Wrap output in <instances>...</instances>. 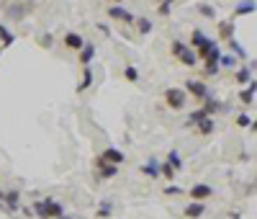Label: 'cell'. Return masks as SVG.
<instances>
[{"mask_svg": "<svg viewBox=\"0 0 257 219\" xmlns=\"http://www.w3.org/2000/svg\"><path fill=\"white\" fill-rule=\"evenodd\" d=\"M118 176V165H113V162H103V165H98V178L100 180H111Z\"/></svg>", "mask_w": 257, "mask_h": 219, "instance_id": "cell-19", "label": "cell"}, {"mask_svg": "<svg viewBox=\"0 0 257 219\" xmlns=\"http://www.w3.org/2000/svg\"><path fill=\"white\" fill-rule=\"evenodd\" d=\"M3 201H5V206L11 209V212H18V201H21V191H18V188H11L8 194H3Z\"/></svg>", "mask_w": 257, "mask_h": 219, "instance_id": "cell-20", "label": "cell"}, {"mask_svg": "<svg viewBox=\"0 0 257 219\" xmlns=\"http://www.w3.org/2000/svg\"><path fill=\"white\" fill-rule=\"evenodd\" d=\"M188 90L185 88H167L165 90V103H167L172 111H183L188 106Z\"/></svg>", "mask_w": 257, "mask_h": 219, "instance_id": "cell-4", "label": "cell"}, {"mask_svg": "<svg viewBox=\"0 0 257 219\" xmlns=\"http://www.w3.org/2000/svg\"><path fill=\"white\" fill-rule=\"evenodd\" d=\"M134 26H136V34H142V36L152 34V21H149V18H147V16H136Z\"/></svg>", "mask_w": 257, "mask_h": 219, "instance_id": "cell-24", "label": "cell"}, {"mask_svg": "<svg viewBox=\"0 0 257 219\" xmlns=\"http://www.w3.org/2000/svg\"><path fill=\"white\" fill-rule=\"evenodd\" d=\"M29 8H31V3H23V5H11V8H8V18H13V21H21V18L26 16V11H29Z\"/></svg>", "mask_w": 257, "mask_h": 219, "instance_id": "cell-23", "label": "cell"}, {"mask_svg": "<svg viewBox=\"0 0 257 219\" xmlns=\"http://www.w3.org/2000/svg\"><path fill=\"white\" fill-rule=\"evenodd\" d=\"M219 65H221V67H229V70H237V54H221Z\"/></svg>", "mask_w": 257, "mask_h": 219, "instance_id": "cell-33", "label": "cell"}, {"mask_svg": "<svg viewBox=\"0 0 257 219\" xmlns=\"http://www.w3.org/2000/svg\"><path fill=\"white\" fill-rule=\"evenodd\" d=\"M0 41H3V44H0V47H11V44L16 41V34L11 31V29H8V26L5 23H0Z\"/></svg>", "mask_w": 257, "mask_h": 219, "instance_id": "cell-26", "label": "cell"}, {"mask_svg": "<svg viewBox=\"0 0 257 219\" xmlns=\"http://www.w3.org/2000/svg\"><path fill=\"white\" fill-rule=\"evenodd\" d=\"M113 217V201H100V206H98V212H95V219H111Z\"/></svg>", "mask_w": 257, "mask_h": 219, "instance_id": "cell-25", "label": "cell"}, {"mask_svg": "<svg viewBox=\"0 0 257 219\" xmlns=\"http://www.w3.org/2000/svg\"><path fill=\"white\" fill-rule=\"evenodd\" d=\"M206 116H208V114H206V108H203V106H201V108H196V111H190V114H188V119H185V124H188V126H196L198 121H203V119H206Z\"/></svg>", "mask_w": 257, "mask_h": 219, "instance_id": "cell-27", "label": "cell"}, {"mask_svg": "<svg viewBox=\"0 0 257 219\" xmlns=\"http://www.w3.org/2000/svg\"><path fill=\"white\" fill-rule=\"evenodd\" d=\"M93 85V70L88 67H82V78H80V83H77V93H85V90Z\"/></svg>", "mask_w": 257, "mask_h": 219, "instance_id": "cell-21", "label": "cell"}, {"mask_svg": "<svg viewBox=\"0 0 257 219\" xmlns=\"http://www.w3.org/2000/svg\"><path fill=\"white\" fill-rule=\"evenodd\" d=\"M108 3H111V5H113V3H124V0H108Z\"/></svg>", "mask_w": 257, "mask_h": 219, "instance_id": "cell-40", "label": "cell"}, {"mask_svg": "<svg viewBox=\"0 0 257 219\" xmlns=\"http://www.w3.org/2000/svg\"><path fill=\"white\" fill-rule=\"evenodd\" d=\"M0 199H3V194H0Z\"/></svg>", "mask_w": 257, "mask_h": 219, "instance_id": "cell-44", "label": "cell"}, {"mask_svg": "<svg viewBox=\"0 0 257 219\" xmlns=\"http://www.w3.org/2000/svg\"><path fill=\"white\" fill-rule=\"evenodd\" d=\"M165 160H167V162H170V165L175 168V170H183V158H180V152H178V150H170V152H167V158H165Z\"/></svg>", "mask_w": 257, "mask_h": 219, "instance_id": "cell-29", "label": "cell"}, {"mask_svg": "<svg viewBox=\"0 0 257 219\" xmlns=\"http://www.w3.org/2000/svg\"><path fill=\"white\" fill-rule=\"evenodd\" d=\"M124 78L128 80V83H139V80H142L139 70H136L134 65H126V67H124Z\"/></svg>", "mask_w": 257, "mask_h": 219, "instance_id": "cell-30", "label": "cell"}, {"mask_svg": "<svg viewBox=\"0 0 257 219\" xmlns=\"http://www.w3.org/2000/svg\"><path fill=\"white\" fill-rule=\"evenodd\" d=\"M250 13H257V3H255V0H239V3L234 5V16L232 18L250 16Z\"/></svg>", "mask_w": 257, "mask_h": 219, "instance_id": "cell-15", "label": "cell"}, {"mask_svg": "<svg viewBox=\"0 0 257 219\" xmlns=\"http://www.w3.org/2000/svg\"><path fill=\"white\" fill-rule=\"evenodd\" d=\"M255 96H257V78H252L247 85H242L239 90H237V101H239L242 106H252Z\"/></svg>", "mask_w": 257, "mask_h": 219, "instance_id": "cell-7", "label": "cell"}, {"mask_svg": "<svg viewBox=\"0 0 257 219\" xmlns=\"http://www.w3.org/2000/svg\"><path fill=\"white\" fill-rule=\"evenodd\" d=\"M250 124H252V116L242 111V114H237V126H242V129H250Z\"/></svg>", "mask_w": 257, "mask_h": 219, "instance_id": "cell-35", "label": "cell"}, {"mask_svg": "<svg viewBox=\"0 0 257 219\" xmlns=\"http://www.w3.org/2000/svg\"><path fill=\"white\" fill-rule=\"evenodd\" d=\"M93 60H95V44L85 41V47H82L80 54H77V62L82 67H88V65H93Z\"/></svg>", "mask_w": 257, "mask_h": 219, "instance_id": "cell-13", "label": "cell"}, {"mask_svg": "<svg viewBox=\"0 0 257 219\" xmlns=\"http://www.w3.org/2000/svg\"><path fill=\"white\" fill-rule=\"evenodd\" d=\"M59 219H77V217H59Z\"/></svg>", "mask_w": 257, "mask_h": 219, "instance_id": "cell-41", "label": "cell"}, {"mask_svg": "<svg viewBox=\"0 0 257 219\" xmlns=\"http://www.w3.org/2000/svg\"><path fill=\"white\" fill-rule=\"evenodd\" d=\"M190 47L196 49V54H198V60L203 62L206 60V54L214 49V47H219V44L211 39V36H206V31H201V29H193V34H190Z\"/></svg>", "mask_w": 257, "mask_h": 219, "instance_id": "cell-3", "label": "cell"}, {"mask_svg": "<svg viewBox=\"0 0 257 219\" xmlns=\"http://www.w3.org/2000/svg\"><path fill=\"white\" fill-rule=\"evenodd\" d=\"M106 16L111 18V21H121V23H126V26H134V21H136V16H134L131 11H128V8H124L121 3H113V5H108Z\"/></svg>", "mask_w": 257, "mask_h": 219, "instance_id": "cell-5", "label": "cell"}, {"mask_svg": "<svg viewBox=\"0 0 257 219\" xmlns=\"http://www.w3.org/2000/svg\"><path fill=\"white\" fill-rule=\"evenodd\" d=\"M180 194H183L180 186H172V183H170L167 188H165V196H180Z\"/></svg>", "mask_w": 257, "mask_h": 219, "instance_id": "cell-36", "label": "cell"}, {"mask_svg": "<svg viewBox=\"0 0 257 219\" xmlns=\"http://www.w3.org/2000/svg\"><path fill=\"white\" fill-rule=\"evenodd\" d=\"M214 129H216L214 116H206L203 121H198V124H196V134H201V137H211V134H214Z\"/></svg>", "mask_w": 257, "mask_h": 219, "instance_id": "cell-17", "label": "cell"}, {"mask_svg": "<svg viewBox=\"0 0 257 219\" xmlns=\"http://www.w3.org/2000/svg\"><path fill=\"white\" fill-rule=\"evenodd\" d=\"M31 209L36 212V217H39V219H59V217H64V206L59 201H54L52 196L36 199V201L31 204Z\"/></svg>", "mask_w": 257, "mask_h": 219, "instance_id": "cell-1", "label": "cell"}, {"mask_svg": "<svg viewBox=\"0 0 257 219\" xmlns=\"http://www.w3.org/2000/svg\"><path fill=\"white\" fill-rule=\"evenodd\" d=\"M255 75H252V67L250 65H244V67H237L234 70V80H237V85H247V83H250V80H252Z\"/></svg>", "mask_w": 257, "mask_h": 219, "instance_id": "cell-18", "label": "cell"}, {"mask_svg": "<svg viewBox=\"0 0 257 219\" xmlns=\"http://www.w3.org/2000/svg\"><path fill=\"white\" fill-rule=\"evenodd\" d=\"M196 13L208 18V21H216V8L211 5V3H196Z\"/></svg>", "mask_w": 257, "mask_h": 219, "instance_id": "cell-22", "label": "cell"}, {"mask_svg": "<svg viewBox=\"0 0 257 219\" xmlns=\"http://www.w3.org/2000/svg\"><path fill=\"white\" fill-rule=\"evenodd\" d=\"M229 49H232V54H237V60H247V49L237 39H229Z\"/></svg>", "mask_w": 257, "mask_h": 219, "instance_id": "cell-28", "label": "cell"}, {"mask_svg": "<svg viewBox=\"0 0 257 219\" xmlns=\"http://www.w3.org/2000/svg\"><path fill=\"white\" fill-rule=\"evenodd\" d=\"M170 52H172V57H175L180 65H185V67H196L198 62H201V60H198V54H196V49L188 47V44H185V41H180V39L172 41Z\"/></svg>", "mask_w": 257, "mask_h": 219, "instance_id": "cell-2", "label": "cell"}, {"mask_svg": "<svg viewBox=\"0 0 257 219\" xmlns=\"http://www.w3.org/2000/svg\"><path fill=\"white\" fill-rule=\"evenodd\" d=\"M188 90V96L190 98H196V101H206V98L211 96V90H208V85L203 83V80H196V78H190V80H185V85H183Z\"/></svg>", "mask_w": 257, "mask_h": 219, "instance_id": "cell-6", "label": "cell"}, {"mask_svg": "<svg viewBox=\"0 0 257 219\" xmlns=\"http://www.w3.org/2000/svg\"><path fill=\"white\" fill-rule=\"evenodd\" d=\"M219 72H221V65H219V62H203V75L206 78H216Z\"/></svg>", "mask_w": 257, "mask_h": 219, "instance_id": "cell-31", "label": "cell"}, {"mask_svg": "<svg viewBox=\"0 0 257 219\" xmlns=\"http://www.w3.org/2000/svg\"><path fill=\"white\" fill-rule=\"evenodd\" d=\"M0 54H3V47H0Z\"/></svg>", "mask_w": 257, "mask_h": 219, "instance_id": "cell-42", "label": "cell"}, {"mask_svg": "<svg viewBox=\"0 0 257 219\" xmlns=\"http://www.w3.org/2000/svg\"><path fill=\"white\" fill-rule=\"evenodd\" d=\"M98 31L106 34V36H111V29H108V23H98Z\"/></svg>", "mask_w": 257, "mask_h": 219, "instance_id": "cell-38", "label": "cell"}, {"mask_svg": "<svg viewBox=\"0 0 257 219\" xmlns=\"http://www.w3.org/2000/svg\"><path fill=\"white\" fill-rule=\"evenodd\" d=\"M11 3H16V0H11Z\"/></svg>", "mask_w": 257, "mask_h": 219, "instance_id": "cell-43", "label": "cell"}, {"mask_svg": "<svg viewBox=\"0 0 257 219\" xmlns=\"http://www.w3.org/2000/svg\"><path fill=\"white\" fill-rule=\"evenodd\" d=\"M100 158H103L106 162H113V165H121V162L126 160V155L118 147H106L103 152H100Z\"/></svg>", "mask_w": 257, "mask_h": 219, "instance_id": "cell-14", "label": "cell"}, {"mask_svg": "<svg viewBox=\"0 0 257 219\" xmlns=\"http://www.w3.org/2000/svg\"><path fill=\"white\" fill-rule=\"evenodd\" d=\"M175 173H178V170L172 168V165H170L167 160L162 162V178H165V180H175Z\"/></svg>", "mask_w": 257, "mask_h": 219, "instance_id": "cell-34", "label": "cell"}, {"mask_svg": "<svg viewBox=\"0 0 257 219\" xmlns=\"http://www.w3.org/2000/svg\"><path fill=\"white\" fill-rule=\"evenodd\" d=\"M203 214H206V201H190L183 209V217L185 219H201Z\"/></svg>", "mask_w": 257, "mask_h": 219, "instance_id": "cell-10", "label": "cell"}, {"mask_svg": "<svg viewBox=\"0 0 257 219\" xmlns=\"http://www.w3.org/2000/svg\"><path fill=\"white\" fill-rule=\"evenodd\" d=\"M188 194H190L193 201H208V199L214 196V188H211L208 183H193Z\"/></svg>", "mask_w": 257, "mask_h": 219, "instance_id": "cell-8", "label": "cell"}, {"mask_svg": "<svg viewBox=\"0 0 257 219\" xmlns=\"http://www.w3.org/2000/svg\"><path fill=\"white\" fill-rule=\"evenodd\" d=\"M64 47L72 49V52H80L85 47V39H82V34H77V31H67L64 34Z\"/></svg>", "mask_w": 257, "mask_h": 219, "instance_id": "cell-11", "label": "cell"}, {"mask_svg": "<svg viewBox=\"0 0 257 219\" xmlns=\"http://www.w3.org/2000/svg\"><path fill=\"white\" fill-rule=\"evenodd\" d=\"M216 31L224 41L234 39V18H224V21H216Z\"/></svg>", "mask_w": 257, "mask_h": 219, "instance_id": "cell-12", "label": "cell"}, {"mask_svg": "<svg viewBox=\"0 0 257 219\" xmlns=\"http://www.w3.org/2000/svg\"><path fill=\"white\" fill-rule=\"evenodd\" d=\"M39 44H41L44 49H47V47H52V44H54V36H39Z\"/></svg>", "mask_w": 257, "mask_h": 219, "instance_id": "cell-37", "label": "cell"}, {"mask_svg": "<svg viewBox=\"0 0 257 219\" xmlns=\"http://www.w3.org/2000/svg\"><path fill=\"white\" fill-rule=\"evenodd\" d=\"M203 108H206V114H208V116H216V114H221L226 106H224L221 101H219V98H216L214 93H211V96L206 98V101H203Z\"/></svg>", "mask_w": 257, "mask_h": 219, "instance_id": "cell-16", "label": "cell"}, {"mask_svg": "<svg viewBox=\"0 0 257 219\" xmlns=\"http://www.w3.org/2000/svg\"><path fill=\"white\" fill-rule=\"evenodd\" d=\"M172 5H175V0H162V3H157V13L162 18H167L172 13Z\"/></svg>", "mask_w": 257, "mask_h": 219, "instance_id": "cell-32", "label": "cell"}, {"mask_svg": "<svg viewBox=\"0 0 257 219\" xmlns=\"http://www.w3.org/2000/svg\"><path fill=\"white\" fill-rule=\"evenodd\" d=\"M142 173H144L147 178H154V180H157V178H162V162H160L157 158H149V160L142 165Z\"/></svg>", "mask_w": 257, "mask_h": 219, "instance_id": "cell-9", "label": "cell"}, {"mask_svg": "<svg viewBox=\"0 0 257 219\" xmlns=\"http://www.w3.org/2000/svg\"><path fill=\"white\" fill-rule=\"evenodd\" d=\"M250 129H252V132H257V119H252V124H250Z\"/></svg>", "mask_w": 257, "mask_h": 219, "instance_id": "cell-39", "label": "cell"}]
</instances>
